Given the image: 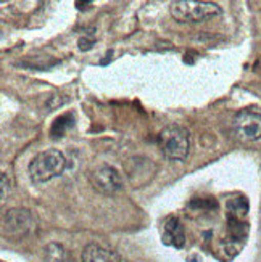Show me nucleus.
Masks as SVG:
<instances>
[{
    "instance_id": "obj_1",
    "label": "nucleus",
    "mask_w": 261,
    "mask_h": 262,
    "mask_svg": "<svg viewBox=\"0 0 261 262\" xmlns=\"http://www.w3.org/2000/svg\"><path fill=\"white\" fill-rule=\"evenodd\" d=\"M66 167V158L60 150H45L36 155L28 166L29 177L37 182V184H44L55 177L63 174Z\"/></svg>"
},
{
    "instance_id": "obj_2",
    "label": "nucleus",
    "mask_w": 261,
    "mask_h": 262,
    "mask_svg": "<svg viewBox=\"0 0 261 262\" xmlns=\"http://www.w3.org/2000/svg\"><path fill=\"white\" fill-rule=\"evenodd\" d=\"M171 16L177 23H203L221 15V7L214 2H205V0H183L174 2L169 7Z\"/></svg>"
},
{
    "instance_id": "obj_3",
    "label": "nucleus",
    "mask_w": 261,
    "mask_h": 262,
    "mask_svg": "<svg viewBox=\"0 0 261 262\" xmlns=\"http://www.w3.org/2000/svg\"><path fill=\"white\" fill-rule=\"evenodd\" d=\"M158 146L168 159L184 161L190 150V134L180 126H168L158 135Z\"/></svg>"
},
{
    "instance_id": "obj_4",
    "label": "nucleus",
    "mask_w": 261,
    "mask_h": 262,
    "mask_svg": "<svg viewBox=\"0 0 261 262\" xmlns=\"http://www.w3.org/2000/svg\"><path fill=\"white\" fill-rule=\"evenodd\" d=\"M89 180L95 190L105 193V195H113V193H118L123 188L121 174L108 164H100L90 170Z\"/></svg>"
},
{
    "instance_id": "obj_5",
    "label": "nucleus",
    "mask_w": 261,
    "mask_h": 262,
    "mask_svg": "<svg viewBox=\"0 0 261 262\" xmlns=\"http://www.w3.org/2000/svg\"><path fill=\"white\" fill-rule=\"evenodd\" d=\"M234 130L240 140L255 142L261 139V113L253 110H244L237 113L232 121Z\"/></svg>"
},
{
    "instance_id": "obj_6",
    "label": "nucleus",
    "mask_w": 261,
    "mask_h": 262,
    "mask_svg": "<svg viewBox=\"0 0 261 262\" xmlns=\"http://www.w3.org/2000/svg\"><path fill=\"white\" fill-rule=\"evenodd\" d=\"M34 227V219L28 209H10L4 214L2 232L5 236L21 238L31 232Z\"/></svg>"
},
{
    "instance_id": "obj_7",
    "label": "nucleus",
    "mask_w": 261,
    "mask_h": 262,
    "mask_svg": "<svg viewBox=\"0 0 261 262\" xmlns=\"http://www.w3.org/2000/svg\"><path fill=\"white\" fill-rule=\"evenodd\" d=\"M163 245L166 246H173L176 249L184 248L186 245V233H184V227L180 224L177 217H168L163 225V238H162Z\"/></svg>"
},
{
    "instance_id": "obj_8",
    "label": "nucleus",
    "mask_w": 261,
    "mask_h": 262,
    "mask_svg": "<svg viewBox=\"0 0 261 262\" xmlns=\"http://www.w3.org/2000/svg\"><path fill=\"white\" fill-rule=\"evenodd\" d=\"M81 262H126V260L108 248L90 243L83 249Z\"/></svg>"
},
{
    "instance_id": "obj_9",
    "label": "nucleus",
    "mask_w": 261,
    "mask_h": 262,
    "mask_svg": "<svg viewBox=\"0 0 261 262\" xmlns=\"http://www.w3.org/2000/svg\"><path fill=\"white\" fill-rule=\"evenodd\" d=\"M247 211H248V203L245 198L237 196V198H231L228 201V215H231V217L244 219Z\"/></svg>"
},
{
    "instance_id": "obj_10",
    "label": "nucleus",
    "mask_w": 261,
    "mask_h": 262,
    "mask_svg": "<svg viewBox=\"0 0 261 262\" xmlns=\"http://www.w3.org/2000/svg\"><path fill=\"white\" fill-rule=\"evenodd\" d=\"M73 126V118L71 115H65L62 118H58L55 121L53 127H52V135L53 137H62V134L65 132V129L71 127Z\"/></svg>"
},
{
    "instance_id": "obj_11",
    "label": "nucleus",
    "mask_w": 261,
    "mask_h": 262,
    "mask_svg": "<svg viewBox=\"0 0 261 262\" xmlns=\"http://www.w3.org/2000/svg\"><path fill=\"white\" fill-rule=\"evenodd\" d=\"M8 193H10V180H8V177H7V174L2 172V201L7 200Z\"/></svg>"
},
{
    "instance_id": "obj_12",
    "label": "nucleus",
    "mask_w": 261,
    "mask_h": 262,
    "mask_svg": "<svg viewBox=\"0 0 261 262\" xmlns=\"http://www.w3.org/2000/svg\"><path fill=\"white\" fill-rule=\"evenodd\" d=\"M94 45V40H89V39H79V49L81 50H90Z\"/></svg>"
}]
</instances>
